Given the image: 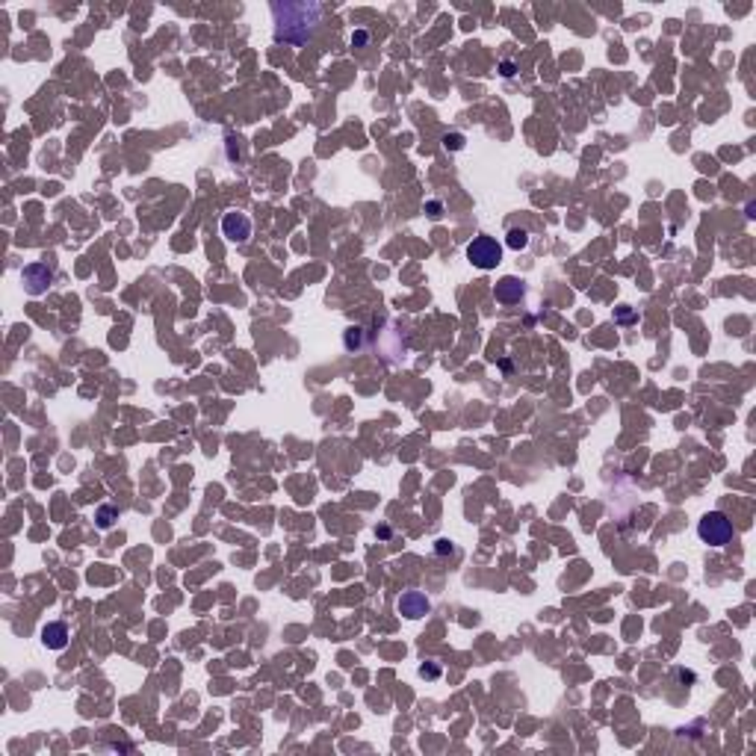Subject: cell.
<instances>
[{
	"instance_id": "30bf717a",
	"label": "cell",
	"mask_w": 756,
	"mask_h": 756,
	"mask_svg": "<svg viewBox=\"0 0 756 756\" xmlns=\"http://www.w3.org/2000/svg\"><path fill=\"white\" fill-rule=\"evenodd\" d=\"M115 517H119V511H115L112 506H104V508H98V526H100V529H110Z\"/></svg>"
},
{
	"instance_id": "9c48e42d",
	"label": "cell",
	"mask_w": 756,
	"mask_h": 756,
	"mask_svg": "<svg viewBox=\"0 0 756 756\" xmlns=\"http://www.w3.org/2000/svg\"><path fill=\"white\" fill-rule=\"evenodd\" d=\"M526 245H529V233L523 228H511L508 231V248L520 251V248H526Z\"/></svg>"
},
{
	"instance_id": "4fadbf2b",
	"label": "cell",
	"mask_w": 756,
	"mask_h": 756,
	"mask_svg": "<svg viewBox=\"0 0 756 756\" xmlns=\"http://www.w3.org/2000/svg\"><path fill=\"white\" fill-rule=\"evenodd\" d=\"M502 74H506V77H511V74H514V65H511V62H506V65H502Z\"/></svg>"
},
{
	"instance_id": "7c38bea8",
	"label": "cell",
	"mask_w": 756,
	"mask_h": 756,
	"mask_svg": "<svg viewBox=\"0 0 756 756\" xmlns=\"http://www.w3.org/2000/svg\"><path fill=\"white\" fill-rule=\"evenodd\" d=\"M366 39H369V36H366V33H358V36H351V45H364Z\"/></svg>"
},
{
	"instance_id": "ba28073f",
	"label": "cell",
	"mask_w": 756,
	"mask_h": 756,
	"mask_svg": "<svg viewBox=\"0 0 756 756\" xmlns=\"http://www.w3.org/2000/svg\"><path fill=\"white\" fill-rule=\"evenodd\" d=\"M496 298L502 301V305H514V301L523 298V284H520V278H514V275L502 278L496 284Z\"/></svg>"
},
{
	"instance_id": "6da1fadb",
	"label": "cell",
	"mask_w": 756,
	"mask_h": 756,
	"mask_svg": "<svg viewBox=\"0 0 756 756\" xmlns=\"http://www.w3.org/2000/svg\"><path fill=\"white\" fill-rule=\"evenodd\" d=\"M272 15H275V39L301 47L310 42L322 9H319V4L301 0V4H275Z\"/></svg>"
},
{
	"instance_id": "5b68a950",
	"label": "cell",
	"mask_w": 756,
	"mask_h": 756,
	"mask_svg": "<svg viewBox=\"0 0 756 756\" xmlns=\"http://www.w3.org/2000/svg\"><path fill=\"white\" fill-rule=\"evenodd\" d=\"M222 233H225L231 243H248V237H251V219H248L245 213H225Z\"/></svg>"
},
{
	"instance_id": "8fae6325",
	"label": "cell",
	"mask_w": 756,
	"mask_h": 756,
	"mask_svg": "<svg viewBox=\"0 0 756 756\" xmlns=\"http://www.w3.org/2000/svg\"><path fill=\"white\" fill-rule=\"evenodd\" d=\"M461 145H464L461 136H446V148H461Z\"/></svg>"
},
{
	"instance_id": "277c9868",
	"label": "cell",
	"mask_w": 756,
	"mask_h": 756,
	"mask_svg": "<svg viewBox=\"0 0 756 756\" xmlns=\"http://www.w3.org/2000/svg\"><path fill=\"white\" fill-rule=\"evenodd\" d=\"M21 281H24V290H27L30 296H42V293L50 287L54 275H50V269H47V266L33 263V266H27L24 272H21Z\"/></svg>"
},
{
	"instance_id": "7a4b0ae2",
	"label": "cell",
	"mask_w": 756,
	"mask_h": 756,
	"mask_svg": "<svg viewBox=\"0 0 756 756\" xmlns=\"http://www.w3.org/2000/svg\"><path fill=\"white\" fill-rule=\"evenodd\" d=\"M697 535H700V541L703 544H709V547H724L733 541V523H730V517L724 511H709V514H703L700 517V523H697Z\"/></svg>"
},
{
	"instance_id": "8992f818",
	"label": "cell",
	"mask_w": 756,
	"mask_h": 756,
	"mask_svg": "<svg viewBox=\"0 0 756 756\" xmlns=\"http://www.w3.org/2000/svg\"><path fill=\"white\" fill-rule=\"evenodd\" d=\"M429 609H431L429 597H426V594H419V591H405V594L399 597V612L405 615L408 620H417V617L429 615Z\"/></svg>"
},
{
	"instance_id": "3957f363",
	"label": "cell",
	"mask_w": 756,
	"mask_h": 756,
	"mask_svg": "<svg viewBox=\"0 0 756 756\" xmlns=\"http://www.w3.org/2000/svg\"><path fill=\"white\" fill-rule=\"evenodd\" d=\"M467 260L476 269H494L502 260V245L494 237H476L467 245Z\"/></svg>"
},
{
	"instance_id": "52a82bcc",
	"label": "cell",
	"mask_w": 756,
	"mask_h": 756,
	"mask_svg": "<svg viewBox=\"0 0 756 756\" xmlns=\"http://www.w3.org/2000/svg\"><path fill=\"white\" fill-rule=\"evenodd\" d=\"M42 641L50 650H62L65 644H69V627H65L62 620H54V624H47L42 629Z\"/></svg>"
}]
</instances>
